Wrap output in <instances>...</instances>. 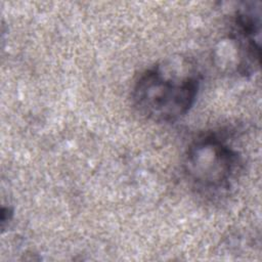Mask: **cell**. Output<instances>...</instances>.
Instances as JSON below:
<instances>
[{
	"instance_id": "cell-3",
	"label": "cell",
	"mask_w": 262,
	"mask_h": 262,
	"mask_svg": "<svg viewBox=\"0 0 262 262\" xmlns=\"http://www.w3.org/2000/svg\"><path fill=\"white\" fill-rule=\"evenodd\" d=\"M232 48L234 71L252 76L260 64L261 52V2H243L233 12L227 35Z\"/></svg>"
},
{
	"instance_id": "cell-2",
	"label": "cell",
	"mask_w": 262,
	"mask_h": 262,
	"mask_svg": "<svg viewBox=\"0 0 262 262\" xmlns=\"http://www.w3.org/2000/svg\"><path fill=\"white\" fill-rule=\"evenodd\" d=\"M230 130L206 131L188 145L183 173L191 189L209 202L220 201L234 189L244 171V158Z\"/></svg>"
},
{
	"instance_id": "cell-1",
	"label": "cell",
	"mask_w": 262,
	"mask_h": 262,
	"mask_svg": "<svg viewBox=\"0 0 262 262\" xmlns=\"http://www.w3.org/2000/svg\"><path fill=\"white\" fill-rule=\"evenodd\" d=\"M201 83L198 62L188 55H173L139 74L132 86L131 101L143 118L174 123L193 106Z\"/></svg>"
}]
</instances>
